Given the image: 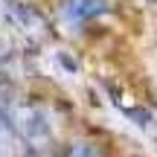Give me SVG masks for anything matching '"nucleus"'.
I'll use <instances>...</instances> for the list:
<instances>
[{"mask_svg":"<svg viewBox=\"0 0 157 157\" xmlns=\"http://www.w3.org/2000/svg\"><path fill=\"white\" fill-rule=\"evenodd\" d=\"M12 119H15L17 134H21L26 143H32V146H44V143L52 137V122H50V117H47V111L38 108V105H29V102L15 105Z\"/></svg>","mask_w":157,"mask_h":157,"instance_id":"1","label":"nucleus"},{"mask_svg":"<svg viewBox=\"0 0 157 157\" xmlns=\"http://www.w3.org/2000/svg\"><path fill=\"white\" fill-rule=\"evenodd\" d=\"M3 15H6V21H9L12 26L23 29V32H38V29L44 26V17L35 9H29L26 3H17V0H9V3L3 6Z\"/></svg>","mask_w":157,"mask_h":157,"instance_id":"2","label":"nucleus"},{"mask_svg":"<svg viewBox=\"0 0 157 157\" xmlns=\"http://www.w3.org/2000/svg\"><path fill=\"white\" fill-rule=\"evenodd\" d=\"M17 154V128L12 113L0 108V157H15Z\"/></svg>","mask_w":157,"mask_h":157,"instance_id":"3","label":"nucleus"},{"mask_svg":"<svg viewBox=\"0 0 157 157\" xmlns=\"http://www.w3.org/2000/svg\"><path fill=\"white\" fill-rule=\"evenodd\" d=\"M111 9L108 0H67V15H73L76 21H90V17H99Z\"/></svg>","mask_w":157,"mask_h":157,"instance_id":"4","label":"nucleus"},{"mask_svg":"<svg viewBox=\"0 0 157 157\" xmlns=\"http://www.w3.org/2000/svg\"><path fill=\"white\" fill-rule=\"evenodd\" d=\"M52 61H56V67H64L67 70V76H76L78 73V64H76V58L70 56V52H56V56H52Z\"/></svg>","mask_w":157,"mask_h":157,"instance_id":"5","label":"nucleus"},{"mask_svg":"<svg viewBox=\"0 0 157 157\" xmlns=\"http://www.w3.org/2000/svg\"><path fill=\"white\" fill-rule=\"evenodd\" d=\"M125 117H128L131 122H137L140 128H146V125H148V119H151V113H148L146 108H125Z\"/></svg>","mask_w":157,"mask_h":157,"instance_id":"6","label":"nucleus"},{"mask_svg":"<svg viewBox=\"0 0 157 157\" xmlns=\"http://www.w3.org/2000/svg\"><path fill=\"white\" fill-rule=\"evenodd\" d=\"M67 157H102V154L96 151V146H90V143H76L67 151Z\"/></svg>","mask_w":157,"mask_h":157,"instance_id":"7","label":"nucleus"}]
</instances>
